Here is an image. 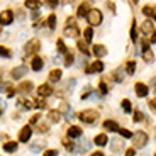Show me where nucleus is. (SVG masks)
I'll return each instance as SVG.
<instances>
[{"label":"nucleus","instance_id":"nucleus-1","mask_svg":"<svg viewBox=\"0 0 156 156\" xmlns=\"http://www.w3.org/2000/svg\"><path fill=\"white\" fill-rule=\"evenodd\" d=\"M78 119L82 122H85V124H94V122L98 121V112L97 110H92V109H87L78 114Z\"/></svg>","mask_w":156,"mask_h":156},{"label":"nucleus","instance_id":"nucleus-2","mask_svg":"<svg viewBox=\"0 0 156 156\" xmlns=\"http://www.w3.org/2000/svg\"><path fill=\"white\" fill-rule=\"evenodd\" d=\"M87 19H88V22L92 24V26H98V24L102 22V12L98 10V9H90V10L87 12Z\"/></svg>","mask_w":156,"mask_h":156},{"label":"nucleus","instance_id":"nucleus-3","mask_svg":"<svg viewBox=\"0 0 156 156\" xmlns=\"http://www.w3.org/2000/svg\"><path fill=\"white\" fill-rule=\"evenodd\" d=\"M146 143H148V134L143 133V131H137L134 134V146L136 148H144Z\"/></svg>","mask_w":156,"mask_h":156},{"label":"nucleus","instance_id":"nucleus-4","mask_svg":"<svg viewBox=\"0 0 156 156\" xmlns=\"http://www.w3.org/2000/svg\"><path fill=\"white\" fill-rule=\"evenodd\" d=\"M78 32H80V29H78L76 24L73 20H68L66 27H65V36H68V37H76Z\"/></svg>","mask_w":156,"mask_h":156},{"label":"nucleus","instance_id":"nucleus-5","mask_svg":"<svg viewBox=\"0 0 156 156\" xmlns=\"http://www.w3.org/2000/svg\"><path fill=\"white\" fill-rule=\"evenodd\" d=\"M24 51H26V55H34L36 51H39V39H31L27 44H26V48H24Z\"/></svg>","mask_w":156,"mask_h":156},{"label":"nucleus","instance_id":"nucleus-6","mask_svg":"<svg viewBox=\"0 0 156 156\" xmlns=\"http://www.w3.org/2000/svg\"><path fill=\"white\" fill-rule=\"evenodd\" d=\"M12 20H14V12H12V10H4V12H0V24L7 26V24H10Z\"/></svg>","mask_w":156,"mask_h":156},{"label":"nucleus","instance_id":"nucleus-7","mask_svg":"<svg viewBox=\"0 0 156 156\" xmlns=\"http://www.w3.org/2000/svg\"><path fill=\"white\" fill-rule=\"evenodd\" d=\"M31 136H32L31 126H26V127H22V131L19 133V141H22V143H27V141L31 139Z\"/></svg>","mask_w":156,"mask_h":156},{"label":"nucleus","instance_id":"nucleus-8","mask_svg":"<svg viewBox=\"0 0 156 156\" xmlns=\"http://www.w3.org/2000/svg\"><path fill=\"white\" fill-rule=\"evenodd\" d=\"M104 70V63L102 61H94L92 63V65H90V66H87V73L88 75H92V73H98V71H102Z\"/></svg>","mask_w":156,"mask_h":156},{"label":"nucleus","instance_id":"nucleus-9","mask_svg":"<svg viewBox=\"0 0 156 156\" xmlns=\"http://www.w3.org/2000/svg\"><path fill=\"white\" fill-rule=\"evenodd\" d=\"M134 90H136V94H137V97H146L148 95V87L144 85V83H136L134 85Z\"/></svg>","mask_w":156,"mask_h":156},{"label":"nucleus","instance_id":"nucleus-10","mask_svg":"<svg viewBox=\"0 0 156 156\" xmlns=\"http://www.w3.org/2000/svg\"><path fill=\"white\" fill-rule=\"evenodd\" d=\"M43 66H44V61H43V58H39V56H36V58H32V61H31V68H32L34 71L43 70Z\"/></svg>","mask_w":156,"mask_h":156},{"label":"nucleus","instance_id":"nucleus-11","mask_svg":"<svg viewBox=\"0 0 156 156\" xmlns=\"http://www.w3.org/2000/svg\"><path fill=\"white\" fill-rule=\"evenodd\" d=\"M26 73H27V68H26V66H17V68L12 70V78L19 80V78H22Z\"/></svg>","mask_w":156,"mask_h":156},{"label":"nucleus","instance_id":"nucleus-12","mask_svg":"<svg viewBox=\"0 0 156 156\" xmlns=\"http://www.w3.org/2000/svg\"><path fill=\"white\" fill-rule=\"evenodd\" d=\"M37 94H39V97H49V95L53 94V88H51L49 85H46V83H44V85H41L37 88Z\"/></svg>","mask_w":156,"mask_h":156},{"label":"nucleus","instance_id":"nucleus-13","mask_svg":"<svg viewBox=\"0 0 156 156\" xmlns=\"http://www.w3.org/2000/svg\"><path fill=\"white\" fill-rule=\"evenodd\" d=\"M141 31L144 32V34H151V32H154V24H153V20H144V24L141 26Z\"/></svg>","mask_w":156,"mask_h":156},{"label":"nucleus","instance_id":"nucleus-14","mask_svg":"<svg viewBox=\"0 0 156 156\" xmlns=\"http://www.w3.org/2000/svg\"><path fill=\"white\" fill-rule=\"evenodd\" d=\"M94 55L97 56V58H104V56L107 55V48L102 46V44H95L94 46Z\"/></svg>","mask_w":156,"mask_h":156},{"label":"nucleus","instance_id":"nucleus-15","mask_svg":"<svg viewBox=\"0 0 156 156\" xmlns=\"http://www.w3.org/2000/svg\"><path fill=\"white\" fill-rule=\"evenodd\" d=\"M32 82H24L19 85V88H17V92H22V94H31V90H32Z\"/></svg>","mask_w":156,"mask_h":156},{"label":"nucleus","instance_id":"nucleus-16","mask_svg":"<svg viewBox=\"0 0 156 156\" xmlns=\"http://www.w3.org/2000/svg\"><path fill=\"white\" fill-rule=\"evenodd\" d=\"M0 92H7L9 97H12V95L16 94V88H14L12 83H4V85H0Z\"/></svg>","mask_w":156,"mask_h":156},{"label":"nucleus","instance_id":"nucleus-17","mask_svg":"<svg viewBox=\"0 0 156 156\" xmlns=\"http://www.w3.org/2000/svg\"><path fill=\"white\" fill-rule=\"evenodd\" d=\"M82 136V129L76 127V126H71L68 127V137H80Z\"/></svg>","mask_w":156,"mask_h":156},{"label":"nucleus","instance_id":"nucleus-18","mask_svg":"<svg viewBox=\"0 0 156 156\" xmlns=\"http://www.w3.org/2000/svg\"><path fill=\"white\" fill-rule=\"evenodd\" d=\"M59 78H61V70H51V73H49V82H59Z\"/></svg>","mask_w":156,"mask_h":156},{"label":"nucleus","instance_id":"nucleus-19","mask_svg":"<svg viewBox=\"0 0 156 156\" xmlns=\"http://www.w3.org/2000/svg\"><path fill=\"white\" fill-rule=\"evenodd\" d=\"M104 127L107 129V131H119V126H117V122L115 121H105L104 122Z\"/></svg>","mask_w":156,"mask_h":156},{"label":"nucleus","instance_id":"nucleus-20","mask_svg":"<svg viewBox=\"0 0 156 156\" xmlns=\"http://www.w3.org/2000/svg\"><path fill=\"white\" fill-rule=\"evenodd\" d=\"M59 110H49V114H48V117H49L51 122H59V119H61V115H59Z\"/></svg>","mask_w":156,"mask_h":156},{"label":"nucleus","instance_id":"nucleus-21","mask_svg":"<svg viewBox=\"0 0 156 156\" xmlns=\"http://www.w3.org/2000/svg\"><path fill=\"white\" fill-rule=\"evenodd\" d=\"M143 14H144L146 17H149V20H151V19H154V16H156L154 7H144V9H143Z\"/></svg>","mask_w":156,"mask_h":156},{"label":"nucleus","instance_id":"nucleus-22","mask_svg":"<svg viewBox=\"0 0 156 156\" xmlns=\"http://www.w3.org/2000/svg\"><path fill=\"white\" fill-rule=\"evenodd\" d=\"M4 149H5L7 153H14V151H17V144H16V141L5 143V144H4Z\"/></svg>","mask_w":156,"mask_h":156},{"label":"nucleus","instance_id":"nucleus-23","mask_svg":"<svg viewBox=\"0 0 156 156\" xmlns=\"http://www.w3.org/2000/svg\"><path fill=\"white\" fill-rule=\"evenodd\" d=\"M107 141H109V139H107L105 134H98V136L95 137V143H97L98 146H105V144H107Z\"/></svg>","mask_w":156,"mask_h":156},{"label":"nucleus","instance_id":"nucleus-24","mask_svg":"<svg viewBox=\"0 0 156 156\" xmlns=\"http://www.w3.org/2000/svg\"><path fill=\"white\" fill-rule=\"evenodd\" d=\"M87 12H88V4L85 2V4H82L80 7H78L76 14H78V17H83V16H87Z\"/></svg>","mask_w":156,"mask_h":156},{"label":"nucleus","instance_id":"nucleus-25","mask_svg":"<svg viewBox=\"0 0 156 156\" xmlns=\"http://www.w3.org/2000/svg\"><path fill=\"white\" fill-rule=\"evenodd\" d=\"M122 149V141L121 139H112V151H121Z\"/></svg>","mask_w":156,"mask_h":156},{"label":"nucleus","instance_id":"nucleus-26","mask_svg":"<svg viewBox=\"0 0 156 156\" xmlns=\"http://www.w3.org/2000/svg\"><path fill=\"white\" fill-rule=\"evenodd\" d=\"M83 36H85L87 43H90V41H92V37H94V31H92V27H87L85 31H83Z\"/></svg>","mask_w":156,"mask_h":156},{"label":"nucleus","instance_id":"nucleus-27","mask_svg":"<svg viewBox=\"0 0 156 156\" xmlns=\"http://www.w3.org/2000/svg\"><path fill=\"white\" fill-rule=\"evenodd\" d=\"M0 56H4V58H10V56H12V51L9 49V48L0 46Z\"/></svg>","mask_w":156,"mask_h":156},{"label":"nucleus","instance_id":"nucleus-28","mask_svg":"<svg viewBox=\"0 0 156 156\" xmlns=\"http://www.w3.org/2000/svg\"><path fill=\"white\" fill-rule=\"evenodd\" d=\"M48 26H49V29H56V16L51 14V16L48 17Z\"/></svg>","mask_w":156,"mask_h":156},{"label":"nucleus","instance_id":"nucleus-29","mask_svg":"<svg viewBox=\"0 0 156 156\" xmlns=\"http://www.w3.org/2000/svg\"><path fill=\"white\" fill-rule=\"evenodd\" d=\"M143 58H144L146 61H153V59H154V55H153V51L146 49V51H144V55H143Z\"/></svg>","mask_w":156,"mask_h":156},{"label":"nucleus","instance_id":"nucleus-30","mask_svg":"<svg viewBox=\"0 0 156 156\" xmlns=\"http://www.w3.org/2000/svg\"><path fill=\"white\" fill-rule=\"evenodd\" d=\"M76 46H78V49L82 51L83 55H88V49H87V44L83 43V41H78V44H76Z\"/></svg>","mask_w":156,"mask_h":156},{"label":"nucleus","instance_id":"nucleus-31","mask_svg":"<svg viewBox=\"0 0 156 156\" xmlns=\"http://www.w3.org/2000/svg\"><path fill=\"white\" fill-rule=\"evenodd\" d=\"M134 68H136V63H134V61H129L127 65H126V70H127L129 75H133V73H134Z\"/></svg>","mask_w":156,"mask_h":156},{"label":"nucleus","instance_id":"nucleus-32","mask_svg":"<svg viewBox=\"0 0 156 156\" xmlns=\"http://www.w3.org/2000/svg\"><path fill=\"white\" fill-rule=\"evenodd\" d=\"M131 39H133L134 43L137 41V36H136V22L133 20V26H131Z\"/></svg>","mask_w":156,"mask_h":156},{"label":"nucleus","instance_id":"nucleus-33","mask_svg":"<svg viewBox=\"0 0 156 156\" xmlns=\"http://www.w3.org/2000/svg\"><path fill=\"white\" fill-rule=\"evenodd\" d=\"M98 88H100V94H102V95H105L107 92H109V88H107V85H105V82H104V80L98 83Z\"/></svg>","mask_w":156,"mask_h":156},{"label":"nucleus","instance_id":"nucleus-34","mask_svg":"<svg viewBox=\"0 0 156 156\" xmlns=\"http://www.w3.org/2000/svg\"><path fill=\"white\" fill-rule=\"evenodd\" d=\"M58 51L59 53H68L66 46H65V43H63V39H58Z\"/></svg>","mask_w":156,"mask_h":156},{"label":"nucleus","instance_id":"nucleus-35","mask_svg":"<svg viewBox=\"0 0 156 156\" xmlns=\"http://www.w3.org/2000/svg\"><path fill=\"white\" fill-rule=\"evenodd\" d=\"M73 55H71V53H66V59H65V65H66V66H70V65H73Z\"/></svg>","mask_w":156,"mask_h":156},{"label":"nucleus","instance_id":"nucleus-36","mask_svg":"<svg viewBox=\"0 0 156 156\" xmlns=\"http://www.w3.org/2000/svg\"><path fill=\"white\" fill-rule=\"evenodd\" d=\"M119 133H121L122 137H133V133L127 131V129H119Z\"/></svg>","mask_w":156,"mask_h":156},{"label":"nucleus","instance_id":"nucleus-37","mask_svg":"<svg viewBox=\"0 0 156 156\" xmlns=\"http://www.w3.org/2000/svg\"><path fill=\"white\" fill-rule=\"evenodd\" d=\"M122 109H124L126 112H131V102L124 98V100H122Z\"/></svg>","mask_w":156,"mask_h":156},{"label":"nucleus","instance_id":"nucleus-38","mask_svg":"<svg viewBox=\"0 0 156 156\" xmlns=\"http://www.w3.org/2000/svg\"><path fill=\"white\" fill-rule=\"evenodd\" d=\"M39 2H36V0H27L26 2V7H31V9H37Z\"/></svg>","mask_w":156,"mask_h":156},{"label":"nucleus","instance_id":"nucleus-39","mask_svg":"<svg viewBox=\"0 0 156 156\" xmlns=\"http://www.w3.org/2000/svg\"><path fill=\"white\" fill-rule=\"evenodd\" d=\"M63 144H65V148H66L68 151H73L75 149V144L71 143V141H63Z\"/></svg>","mask_w":156,"mask_h":156},{"label":"nucleus","instance_id":"nucleus-40","mask_svg":"<svg viewBox=\"0 0 156 156\" xmlns=\"http://www.w3.org/2000/svg\"><path fill=\"white\" fill-rule=\"evenodd\" d=\"M133 121H134V122H141V121H143V112H139V110H137V112L134 114Z\"/></svg>","mask_w":156,"mask_h":156},{"label":"nucleus","instance_id":"nucleus-41","mask_svg":"<svg viewBox=\"0 0 156 156\" xmlns=\"http://www.w3.org/2000/svg\"><path fill=\"white\" fill-rule=\"evenodd\" d=\"M43 156H58V151L56 149H48V151H44Z\"/></svg>","mask_w":156,"mask_h":156},{"label":"nucleus","instance_id":"nucleus-42","mask_svg":"<svg viewBox=\"0 0 156 156\" xmlns=\"http://www.w3.org/2000/svg\"><path fill=\"white\" fill-rule=\"evenodd\" d=\"M90 92H92V90H90V87H88V88H87L85 92H83V94H82V98H83V100H85V98H87V97H88V95H90Z\"/></svg>","mask_w":156,"mask_h":156},{"label":"nucleus","instance_id":"nucleus-43","mask_svg":"<svg viewBox=\"0 0 156 156\" xmlns=\"http://www.w3.org/2000/svg\"><path fill=\"white\" fill-rule=\"evenodd\" d=\"M88 148H90V143H82V146H80V149H82V151H87Z\"/></svg>","mask_w":156,"mask_h":156},{"label":"nucleus","instance_id":"nucleus-44","mask_svg":"<svg viewBox=\"0 0 156 156\" xmlns=\"http://www.w3.org/2000/svg\"><path fill=\"white\" fill-rule=\"evenodd\" d=\"M107 7H109L112 12H115V4H114V2H107Z\"/></svg>","mask_w":156,"mask_h":156},{"label":"nucleus","instance_id":"nucleus-45","mask_svg":"<svg viewBox=\"0 0 156 156\" xmlns=\"http://www.w3.org/2000/svg\"><path fill=\"white\" fill-rule=\"evenodd\" d=\"M134 154H136V151H134L133 148H129L127 151H126V156H134Z\"/></svg>","mask_w":156,"mask_h":156},{"label":"nucleus","instance_id":"nucleus-46","mask_svg":"<svg viewBox=\"0 0 156 156\" xmlns=\"http://www.w3.org/2000/svg\"><path fill=\"white\" fill-rule=\"evenodd\" d=\"M37 131H39V133H46V131H48V127H46L44 124H41V126L37 127Z\"/></svg>","mask_w":156,"mask_h":156},{"label":"nucleus","instance_id":"nucleus-47","mask_svg":"<svg viewBox=\"0 0 156 156\" xmlns=\"http://www.w3.org/2000/svg\"><path fill=\"white\" fill-rule=\"evenodd\" d=\"M48 5H49V7H56V5H58V2H53V0H49V2H46Z\"/></svg>","mask_w":156,"mask_h":156},{"label":"nucleus","instance_id":"nucleus-48","mask_svg":"<svg viewBox=\"0 0 156 156\" xmlns=\"http://www.w3.org/2000/svg\"><path fill=\"white\" fill-rule=\"evenodd\" d=\"M149 107H151V109L154 110V107H156V104H154V98H151V100H149Z\"/></svg>","mask_w":156,"mask_h":156},{"label":"nucleus","instance_id":"nucleus-49","mask_svg":"<svg viewBox=\"0 0 156 156\" xmlns=\"http://www.w3.org/2000/svg\"><path fill=\"white\" fill-rule=\"evenodd\" d=\"M37 119H39V114H36V115H34V117H32V119H31V124H34V122L37 121ZM31 124H29V126H31Z\"/></svg>","mask_w":156,"mask_h":156},{"label":"nucleus","instance_id":"nucleus-50","mask_svg":"<svg viewBox=\"0 0 156 156\" xmlns=\"http://www.w3.org/2000/svg\"><path fill=\"white\" fill-rule=\"evenodd\" d=\"M90 156H104V153H100V151H97V153H94V154H90Z\"/></svg>","mask_w":156,"mask_h":156},{"label":"nucleus","instance_id":"nucleus-51","mask_svg":"<svg viewBox=\"0 0 156 156\" xmlns=\"http://www.w3.org/2000/svg\"><path fill=\"white\" fill-rule=\"evenodd\" d=\"M0 114H2V110H0Z\"/></svg>","mask_w":156,"mask_h":156}]
</instances>
